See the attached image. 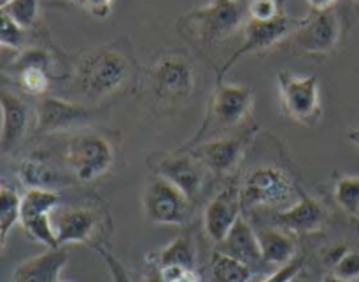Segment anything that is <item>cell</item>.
I'll return each instance as SVG.
<instances>
[{
  "instance_id": "1",
  "label": "cell",
  "mask_w": 359,
  "mask_h": 282,
  "mask_svg": "<svg viewBox=\"0 0 359 282\" xmlns=\"http://www.w3.org/2000/svg\"><path fill=\"white\" fill-rule=\"evenodd\" d=\"M251 0H210L207 6L179 18L177 28L186 39L209 48L237 30H244L249 21Z\"/></svg>"
},
{
  "instance_id": "2",
  "label": "cell",
  "mask_w": 359,
  "mask_h": 282,
  "mask_svg": "<svg viewBox=\"0 0 359 282\" xmlns=\"http://www.w3.org/2000/svg\"><path fill=\"white\" fill-rule=\"evenodd\" d=\"M133 62L116 46H100L86 51L76 65V83L81 93L98 102L116 93L132 76Z\"/></svg>"
},
{
  "instance_id": "3",
  "label": "cell",
  "mask_w": 359,
  "mask_h": 282,
  "mask_svg": "<svg viewBox=\"0 0 359 282\" xmlns=\"http://www.w3.org/2000/svg\"><path fill=\"white\" fill-rule=\"evenodd\" d=\"M302 195L286 170L276 165H259L245 174L241 184V202L244 209H287L293 199Z\"/></svg>"
},
{
  "instance_id": "4",
  "label": "cell",
  "mask_w": 359,
  "mask_h": 282,
  "mask_svg": "<svg viewBox=\"0 0 359 282\" xmlns=\"http://www.w3.org/2000/svg\"><path fill=\"white\" fill-rule=\"evenodd\" d=\"M252 102H255V90L244 84H226L219 81L214 90L212 98L209 102L207 116L203 119V125L200 128L198 135L193 139V144H198L207 133L221 132V130H230L241 125L252 111Z\"/></svg>"
},
{
  "instance_id": "5",
  "label": "cell",
  "mask_w": 359,
  "mask_h": 282,
  "mask_svg": "<svg viewBox=\"0 0 359 282\" xmlns=\"http://www.w3.org/2000/svg\"><path fill=\"white\" fill-rule=\"evenodd\" d=\"M195 70L181 53L161 56L151 69V88L154 100L165 109L179 107L195 91Z\"/></svg>"
},
{
  "instance_id": "6",
  "label": "cell",
  "mask_w": 359,
  "mask_h": 282,
  "mask_svg": "<svg viewBox=\"0 0 359 282\" xmlns=\"http://www.w3.org/2000/svg\"><path fill=\"white\" fill-rule=\"evenodd\" d=\"M114 158V146L102 133H77L67 144V163L81 182H91L107 174Z\"/></svg>"
},
{
  "instance_id": "7",
  "label": "cell",
  "mask_w": 359,
  "mask_h": 282,
  "mask_svg": "<svg viewBox=\"0 0 359 282\" xmlns=\"http://www.w3.org/2000/svg\"><path fill=\"white\" fill-rule=\"evenodd\" d=\"M283 111L287 118L304 126H316L321 121L323 105L318 76H297L283 70L277 77Z\"/></svg>"
},
{
  "instance_id": "8",
  "label": "cell",
  "mask_w": 359,
  "mask_h": 282,
  "mask_svg": "<svg viewBox=\"0 0 359 282\" xmlns=\"http://www.w3.org/2000/svg\"><path fill=\"white\" fill-rule=\"evenodd\" d=\"M302 20L287 16L286 13H280L279 16L270 21H255L249 20L244 27V41L231 53L230 58L226 60L223 67L217 70V83L223 81V76L244 56L252 55V53L265 51L276 44H283L291 34L298 28Z\"/></svg>"
},
{
  "instance_id": "9",
  "label": "cell",
  "mask_w": 359,
  "mask_h": 282,
  "mask_svg": "<svg viewBox=\"0 0 359 282\" xmlns=\"http://www.w3.org/2000/svg\"><path fill=\"white\" fill-rule=\"evenodd\" d=\"M62 196L55 189H27L20 203V224L34 241L48 249L60 248L53 228L51 214L58 209Z\"/></svg>"
},
{
  "instance_id": "10",
  "label": "cell",
  "mask_w": 359,
  "mask_h": 282,
  "mask_svg": "<svg viewBox=\"0 0 359 282\" xmlns=\"http://www.w3.org/2000/svg\"><path fill=\"white\" fill-rule=\"evenodd\" d=\"M191 200L170 181L154 174L144 192V214L154 224H184Z\"/></svg>"
},
{
  "instance_id": "11",
  "label": "cell",
  "mask_w": 359,
  "mask_h": 282,
  "mask_svg": "<svg viewBox=\"0 0 359 282\" xmlns=\"http://www.w3.org/2000/svg\"><path fill=\"white\" fill-rule=\"evenodd\" d=\"M342 35V27L335 11L312 13L302 20L297 30L284 42H290L294 49L307 55H326L337 48ZM283 42V44H284Z\"/></svg>"
},
{
  "instance_id": "12",
  "label": "cell",
  "mask_w": 359,
  "mask_h": 282,
  "mask_svg": "<svg viewBox=\"0 0 359 282\" xmlns=\"http://www.w3.org/2000/svg\"><path fill=\"white\" fill-rule=\"evenodd\" d=\"M100 112H104V109L88 107V105L74 104V102L56 97H46L39 102L37 111H35V116H37L35 128L41 133L69 132V130L90 125L91 121L98 119Z\"/></svg>"
},
{
  "instance_id": "13",
  "label": "cell",
  "mask_w": 359,
  "mask_h": 282,
  "mask_svg": "<svg viewBox=\"0 0 359 282\" xmlns=\"http://www.w3.org/2000/svg\"><path fill=\"white\" fill-rule=\"evenodd\" d=\"M154 172L181 189L191 202L202 193L209 174L205 165L189 149L160 156V160L154 161Z\"/></svg>"
},
{
  "instance_id": "14",
  "label": "cell",
  "mask_w": 359,
  "mask_h": 282,
  "mask_svg": "<svg viewBox=\"0 0 359 282\" xmlns=\"http://www.w3.org/2000/svg\"><path fill=\"white\" fill-rule=\"evenodd\" d=\"M255 128L238 137H214L202 144H196L191 151L209 172L216 175L231 174L244 158L245 149L251 144ZM188 149V147H186Z\"/></svg>"
},
{
  "instance_id": "15",
  "label": "cell",
  "mask_w": 359,
  "mask_h": 282,
  "mask_svg": "<svg viewBox=\"0 0 359 282\" xmlns=\"http://www.w3.org/2000/svg\"><path fill=\"white\" fill-rule=\"evenodd\" d=\"M242 202L241 188L238 186H228L221 189L216 196L209 202L205 209V231L216 244L224 241L228 231L233 228L237 220L241 217Z\"/></svg>"
},
{
  "instance_id": "16",
  "label": "cell",
  "mask_w": 359,
  "mask_h": 282,
  "mask_svg": "<svg viewBox=\"0 0 359 282\" xmlns=\"http://www.w3.org/2000/svg\"><path fill=\"white\" fill-rule=\"evenodd\" d=\"M98 213L90 207L56 210L53 216V228L60 248L67 244H90L98 227Z\"/></svg>"
},
{
  "instance_id": "17",
  "label": "cell",
  "mask_w": 359,
  "mask_h": 282,
  "mask_svg": "<svg viewBox=\"0 0 359 282\" xmlns=\"http://www.w3.org/2000/svg\"><path fill=\"white\" fill-rule=\"evenodd\" d=\"M326 221V209L316 199L300 195L298 202L273 216V224L287 234H314Z\"/></svg>"
},
{
  "instance_id": "18",
  "label": "cell",
  "mask_w": 359,
  "mask_h": 282,
  "mask_svg": "<svg viewBox=\"0 0 359 282\" xmlns=\"http://www.w3.org/2000/svg\"><path fill=\"white\" fill-rule=\"evenodd\" d=\"M67 262L69 253L65 249H48L42 255L20 263L13 274V282H58Z\"/></svg>"
},
{
  "instance_id": "19",
  "label": "cell",
  "mask_w": 359,
  "mask_h": 282,
  "mask_svg": "<svg viewBox=\"0 0 359 282\" xmlns=\"http://www.w3.org/2000/svg\"><path fill=\"white\" fill-rule=\"evenodd\" d=\"M0 147L7 151L23 139L30 111L20 97L11 91L0 90Z\"/></svg>"
},
{
  "instance_id": "20",
  "label": "cell",
  "mask_w": 359,
  "mask_h": 282,
  "mask_svg": "<svg viewBox=\"0 0 359 282\" xmlns=\"http://www.w3.org/2000/svg\"><path fill=\"white\" fill-rule=\"evenodd\" d=\"M219 248L221 253L245 263L248 267L258 265V263L263 262L262 248H259L256 230H252L251 224L242 216L238 217L233 228L228 231L224 241L219 242Z\"/></svg>"
},
{
  "instance_id": "21",
  "label": "cell",
  "mask_w": 359,
  "mask_h": 282,
  "mask_svg": "<svg viewBox=\"0 0 359 282\" xmlns=\"http://www.w3.org/2000/svg\"><path fill=\"white\" fill-rule=\"evenodd\" d=\"M149 265L156 269H165V267H182V269L195 270L196 265V249L195 242L189 231L177 235L174 241L158 253L147 256Z\"/></svg>"
},
{
  "instance_id": "22",
  "label": "cell",
  "mask_w": 359,
  "mask_h": 282,
  "mask_svg": "<svg viewBox=\"0 0 359 282\" xmlns=\"http://www.w3.org/2000/svg\"><path fill=\"white\" fill-rule=\"evenodd\" d=\"M256 235H258L259 248H262L263 262L283 267L297 258L294 256L297 248L287 231L280 230V228H259L256 230Z\"/></svg>"
},
{
  "instance_id": "23",
  "label": "cell",
  "mask_w": 359,
  "mask_h": 282,
  "mask_svg": "<svg viewBox=\"0 0 359 282\" xmlns=\"http://www.w3.org/2000/svg\"><path fill=\"white\" fill-rule=\"evenodd\" d=\"M18 177L28 189H55L60 175L39 158H27L18 168Z\"/></svg>"
},
{
  "instance_id": "24",
  "label": "cell",
  "mask_w": 359,
  "mask_h": 282,
  "mask_svg": "<svg viewBox=\"0 0 359 282\" xmlns=\"http://www.w3.org/2000/svg\"><path fill=\"white\" fill-rule=\"evenodd\" d=\"M210 277H212V282H249L251 267L224 253L216 251L210 260Z\"/></svg>"
},
{
  "instance_id": "25",
  "label": "cell",
  "mask_w": 359,
  "mask_h": 282,
  "mask_svg": "<svg viewBox=\"0 0 359 282\" xmlns=\"http://www.w3.org/2000/svg\"><path fill=\"white\" fill-rule=\"evenodd\" d=\"M333 195L349 216L359 217V175H344L337 179Z\"/></svg>"
},
{
  "instance_id": "26",
  "label": "cell",
  "mask_w": 359,
  "mask_h": 282,
  "mask_svg": "<svg viewBox=\"0 0 359 282\" xmlns=\"http://www.w3.org/2000/svg\"><path fill=\"white\" fill-rule=\"evenodd\" d=\"M2 9L20 25L21 28H30L37 21L39 0H9Z\"/></svg>"
},
{
  "instance_id": "27",
  "label": "cell",
  "mask_w": 359,
  "mask_h": 282,
  "mask_svg": "<svg viewBox=\"0 0 359 282\" xmlns=\"http://www.w3.org/2000/svg\"><path fill=\"white\" fill-rule=\"evenodd\" d=\"M18 72H20V86L27 93L39 97L49 90V84H51L49 70L41 69V67H25Z\"/></svg>"
},
{
  "instance_id": "28",
  "label": "cell",
  "mask_w": 359,
  "mask_h": 282,
  "mask_svg": "<svg viewBox=\"0 0 359 282\" xmlns=\"http://www.w3.org/2000/svg\"><path fill=\"white\" fill-rule=\"evenodd\" d=\"M20 203L21 199L14 189H0V228L9 234L11 228L20 223Z\"/></svg>"
},
{
  "instance_id": "29",
  "label": "cell",
  "mask_w": 359,
  "mask_h": 282,
  "mask_svg": "<svg viewBox=\"0 0 359 282\" xmlns=\"http://www.w3.org/2000/svg\"><path fill=\"white\" fill-rule=\"evenodd\" d=\"M332 276L340 282L359 281V253L347 251L346 255L332 267Z\"/></svg>"
},
{
  "instance_id": "30",
  "label": "cell",
  "mask_w": 359,
  "mask_h": 282,
  "mask_svg": "<svg viewBox=\"0 0 359 282\" xmlns=\"http://www.w3.org/2000/svg\"><path fill=\"white\" fill-rule=\"evenodd\" d=\"M0 44L20 48L23 44V28L0 7Z\"/></svg>"
},
{
  "instance_id": "31",
  "label": "cell",
  "mask_w": 359,
  "mask_h": 282,
  "mask_svg": "<svg viewBox=\"0 0 359 282\" xmlns=\"http://www.w3.org/2000/svg\"><path fill=\"white\" fill-rule=\"evenodd\" d=\"M284 13L279 0H251L249 4V20L270 21Z\"/></svg>"
},
{
  "instance_id": "32",
  "label": "cell",
  "mask_w": 359,
  "mask_h": 282,
  "mask_svg": "<svg viewBox=\"0 0 359 282\" xmlns=\"http://www.w3.org/2000/svg\"><path fill=\"white\" fill-rule=\"evenodd\" d=\"M93 248H95V251L100 255V258L104 260V263H105V267H107L109 274H111L112 281L114 282H133L132 277H130L128 270L125 269V265H123V263L119 262V260L116 258L111 251H107V249L102 248V246H93Z\"/></svg>"
},
{
  "instance_id": "33",
  "label": "cell",
  "mask_w": 359,
  "mask_h": 282,
  "mask_svg": "<svg viewBox=\"0 0 359 282\" xmlns=\"http://www.w3.org/2000/svg\"><path fill=\"white\" fill-rule=\"evenodd\" d=\"M49 65H51V58L44 49H28L16 62L18 70L25 69V67H41V69L49 70Z\"/></svg>"
},
{
  "instance_id": "34",
  "label": "cell",
  "mask_w": 359,
  "mask_h": 282,
  "mask_svg": "<svg viewBox=\"0 0 359 282\" xmlns=\"http://www.w3.org/2000/svg\"><path fill=\"white\" fill-rule=\"evenodd\" d=\"M304 263H305V260L302 258V256H297L293 262L283 265L279 270H276L273 274H270V276L262 282H290L293 277H297L298 274L302 272V269H304Z\"/></svg>"
},
{
  "instance_id": "35",
  "label": "cell",
  "mask_w": 359,
  "mask_h": 282,
  "mask_svg": "<svg viewBox=\"0 0 359 282\" xmlns=\"http://www.w3.org/2000/svg\"><path fill=\"white\" fill-rule=\"evenodd\" d=\"M72 2L100 20H105L112 11V0H72Z\"/></svg>"
},
{
  "instance_id": "36",
  "label": "cell",
  "mask_w": 359,
  "mask_h": 282,
  "mask_svg": "<svg viewBox=\"0 0 359 282\" xmlns=\"http://www.w3.org/2000/svg\"><path fill=\"white\" fill-rule=\"evenodd\" d=\"M160 272L167 282H200L195 270L182 269V267H165L160 269Z\"/></svg>"
},
{
  "instance_id": "37",
  "label": "cell",
  "mask_w": 359,
  "mask_h": 282,
  "mask_svg": "<svg viewBox=\"0 0 359 282\" xmlns=\"http://www.w3.org/2000/svg\"><path fill=\"white\" fill-rule=\"evenodd\" d=\"M309 4V7L312 9V13H323V11L333 9L337 0H305Z\"/></svg>"
},
{
  "instance_id": "38",
  "label": "cell",
  "mask_w": 359,
  "mask_h": 282,
  "mask_svg": "<svg viewBox=\"0 0 359 282\" xmlns=\"http://www.w3.org/2000/svg\"><path fill=\"white\" fill-rule=\"evenodd\" d=\"M144 282H167L163 279V276H161L160 269H156V267L151 265L149 272L146 274V277H144Z\"/></svg>"
},
{
  "instance_id": "39",
  "label": "cell",
  "mask_w": 359,
  "mask_h": 282,
  "mask_svg": "<svg viewBox=\"0 0 359 282\" xmlns=\"http://www.w3.org/2000/svg\"><path fill=\"white\" fill-rule=\"evenodd\" d=\"M349 140L359 149V130H354V132L349 133Z\"/></svg>"
},
{
  "instance_id": "40",
  "label": "cell",
  "mask_w": 359,
  "mask_h": 282,
  "mask_svg": "<svg viewBox=\"0 0 359 282\" xmlns=\"http://www.w3.org/2000/svg\"><path fill=\"white\" fill-rule=\"evenodd\" d=\"M6 239H7V234L0 228V251H2L4 246H6Z\"/></svg>"
},
{
  "instance_id": "41",
  "label": "cell",
  "mask_w": 359,
  "mask_h": 282,
  "mask_svg": "<svg viewBox=\"0 0 359 282\" xmlns=\"http://www.w3.org/2000/svg\"><path fill=\"white\" fill-rule=\"evenodd\" d=\"M290 282H305V281H302V277H300V274H298L297 277H293V279H291Z\"/></svg>"
},
{
  "instance_id": "42",
  "label": "cell",
  "mask_w": 359,
  "mask_h": 282,
  "mask_svg": "<svg viewBox=\"0 0 359 282\" xmlns=\"http://www.w3.org/2000/svg\"><path fill=\"white\" fill-rule=\"evenodd\" d=\"M323 282H340V281H337V279H335V277H333V276H332V277H326V279H325V281H323Z\"/></svg>"
},
{
  "instance_id": "43",
  "label": "cell",
  "mask_w": 359,
  "mask_h": 282,
  "mask_svg": "<svg viewBox=\"0 0 359 282\" xmlns=\"http://www.w3.org/2000/svg\"><path fill=\"white\" fill-rule=\"evenodd\" d=\"M7 2H9V0H0V7H2L4 4H7Z\"/></svg>"
},
{
  "instance_id": "44",
  "label": "cell",
  "mask_w": 359,
  "mask_h": 282,
  "mask_svg": "<svg viewBox=\"0 0 359 282\" xmlns=\"http://www.w3.org/2000/svg\"><path fill=\"white\" fill-rule=\"evenodd\" d=\"M283 2H284V0H279V4H280V6H283Z\"/></svg>"
},
{
  "instance_id": "45",
  "label": "cell",
  "mask_w": 359,
  "mask_h": 282,
  "mask_svg": "<svg viewBox=\"0 0 359 282\" xmlns=\"http://www.w3.org/2000/svg\"><path fill=\"white\" fill-rule=\"evenodd\" d=\"M58 282H69V281H58Z\"/></svg>"
},
{
  "instance_id": "46",
  "label": "cell",
  "mask_w": 359,
  "mask_h": 282,
  "mask_svg": "<svg viewBox=\"0 0 359 282\" xmlns=\"http://www.w3.org/2000/svg\"><path fill=\"white\" fill-rule=\"evenodd\" d=\"M0 123H2V118H0Z\"/></svg>"
},
{
  "instance_id": "47",
  "label": "cell",
  "mask_w": 359,
  "mask_h": 282,
  "mask_svg": "<svg viewBox=\"0 0 359 282\" xmlns=\"http://www.w3.org/2000/svg\"><path fill=\"white\" fill-rule=\"evenodd\" d=\"M0 189H2V186H0Z\"/></svg>"
},
{
  "instance_id": "48",
  "label": "cell",
  "mask_w": 359,
  "mask_h": 282,
  "mask_svg": "<svg viewBox=\"0 0 359 282\" xmlns=\"http://www.w3.org/2000/svg\"><path fill=\"white\" fill-rule=\"evenodd\" d=\"M358 2H359V0H358Z\"/></svg>"
},
{
  "instance_id": "49",
  "label": "cell",
  "mask_w": 359,
  "mask_h": 282,
  "mask_svg": "<svg viewBox=\"0 0 359 282\" xmlns=\"http://www.w3.org/2000/svg\"><path fill=\"white\" fill-rule=\"evenodd\" d=\"M358 220H359V217H358Z\"/></svg>"
}]
</instances>
